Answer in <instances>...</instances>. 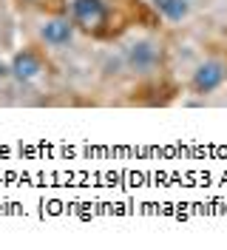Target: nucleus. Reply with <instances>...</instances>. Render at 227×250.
Masks as SVG:
<instances>
[{
	"label": "nucleus",
	"mask_w": 227,
	"mask_h": 250,
	"mask_svg": "<svg viewBox=\"0 0 227 250\" xmlns=\"http://www.w3.org/2000/svg\"><path fill=\"white\" fill-rule=\"evenodd\" d=\"M153 6H156V12L170 20V23H182V20H187L190 15V6H193V0H151Z\"/></svg>",
	"instance_id": "nucleus-6"
},
{
	"label": "nucleus",
	"mask_w": 227,
	"mask_h": 250,
	"mask_svg": "<svg viewBox=\"0 0 227 250\" xmlns=\"http://www.w3.org/2000/svg\"><path fill=\"white\" fill-rule=\"evenodd\" d=\"M156 62H159V46L153 43V40H134L131 46L125 48V65L136 71V74H148L156 68Z\"/></svg>",
	"instance_id": "nucleus-1"
},
{
	"label": "nucleus",
	"mask_w": 227,
	"mask_h": 250,
	"mask_svg": "<svg viewBox=\"0 0 227 250\" xmlns=\"http://www.w3.org/2000/svg\"><path fill=\"white\" fill-rule=\"evenodd\" d=\"M40 71H43V62L34 51H17L12 57V65H9V74L17 83H31V80L40 77Z\"/></svg>",
	"instance_id": "nucleus-5"
},
{
	"label": "nucleus",
	"mask_w": 227,
	"mask_h": 250,
	"mask_svg": "<svg viewBox=\"0 0 227 250\" xmlns=\"http://www.w3.org/2000/svg\"><path fill=\"white\" fill-rule=\"evenodd\" d=\"M105 3L103 0H71V20L83 29H100L105 23Z\"/></svg>",
	"instance_id": "nucleus-4"
},
{
	"label": "nucleus",
	"mask_w": 227,
	"mask_h": 250,
	"mask_svg": "<svg viewBox=\"0 0 227 250\" xmlns=\"http://www.w3.org/2000/svg\"><path fill=\"white\" fill-rule=\"evenodd\" d=\"M74 29H77V23L71 17H48L40 26V37H43L45 46L65 48V46H71V40H74Z\"/></svg>",
	"instance_id": "nucleus-2"
},
{
	"label": "nucleus",
	"mask_w": 227,
	"mask_h": 250,
	"mask_svg": "<svg viewBox=\"0 0 227 250\" xmlns=\"http://www.w3.org/2000/svg\"><path fill=\"white\" fill-rule=\"evenodd\" d=\"M227 77V68L222 60H205L199 65L196 71H193V80H190V85H193V91L196 94H210L216 91Z\"/></svg>",
	"instance_id": "nucleus-3"
}]
</instances>
